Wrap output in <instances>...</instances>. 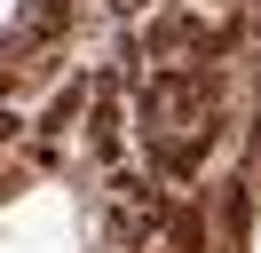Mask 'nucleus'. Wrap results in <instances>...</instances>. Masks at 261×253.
Instances as JSON below:
<instances>
[{"label":"nucleus","instance_id":"6","mask_svg":"<svg viewBox=\"0 0 261 253\" xmlns=\"http://www.w3.org/2000/svg\"><path fill=\"white\" fill-rule=\"evenodd\" d=\"M111 8H119V16H135V8H143V0H111Z\"/></svg>","mask_w":261,"mask_h":253},{"label":"nucleus","instance_id":"2","mask_svg":"<svg viewBox=\"0 0 261 253\" xmlns=\"http://www.w3.org/2000/svg\"><path fill=\"white\" fill-rule=\"evenodd\" d=\"M87 95H95V87H87V79H71V87H56V103L40 111V135H71V119H80V111H87Z\"/></svg>","mask_w":261,"mask_h":253},{"label":"nucleus","instance_id":"1","mask_svg":"<svg viewBox=\"0 0 261 253\" xmlns=\"http://www.w3.org/2000/svg\"><path fill=\"white\" fill-rule=\"evenodd\" d=\"M206 142H214V127H198V135H150V158H159V174H198Z\"/></svg>","mask_w":261,"mask_h":253},{"label":"nucleus","instance_id":"5","mask_svg":"<svg viewBox=\"0 0 261 253\" xmlns=\"http://www.w3.org/2000/svg\"><path fill=\"white\" fill-rule=\"evenodd\" d=\"M87 142H95V158H119V103H111V95L87 111Z\"/></svg>","mask_w":261,"mask_h":253},{"label":"nucleus","instance_id":"3","mask_svg":"<svg viewBox=\"0 0 261 253\" xmlns=\"http://www.w3.org/2000/svg\"><path fill=\"white\" fill-rule=\"evenodd\" d=\"M64 24H71V0H32V8H24V40H40V47H48Z\"/></svg>","mask_w":261,"mask_h":253},{"label":"nucleus","instance_id":"4","mask_svg":"<svg viewBox=\"0 0 261 253\" xmlns=\"http://www.w3.org/2000/svg\"><path fill=\"white\" fill-rule=\"evenodd\" d=\"M166 237H174V253H206V214L198 206H174L166 214Z\"/></svg>","mask_w":261,"mask_h":253}]
</instances>
